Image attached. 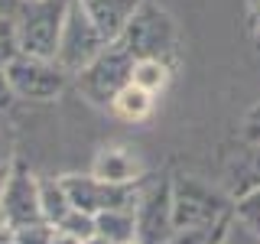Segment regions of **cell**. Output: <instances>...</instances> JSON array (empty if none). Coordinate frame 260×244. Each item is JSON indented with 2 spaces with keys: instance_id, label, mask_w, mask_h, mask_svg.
I'll return each mask as SVG.
<instances>
[{
  "instance_id": "obj_1",
  "label": "cell",
  "mask_w": 260,
  "mask_h": 244,
  "mask_svg": "<svg viewBox=\"0 0 260 244\" xmlns=\"http://www.w3.org/2000/svg\"><path fill=\"white\" fill-rule=\"evenodd\" d=\"M69 7L72 0H20V10L13 13L20 52L55 59Z\"/></svg>"
},
{
  "instance_id": "obj_2",
  "label": "cell",
  "mask_w": 260,
  "mask_h": 244,
  "mask_svg": "<svg viewBox=\"0 0 260 244\" xmlns=\"http://www.w3.org/2000/svg\"><path fill=\"white\" fill-rule=\"evenodd\" d=\"M134 65H137V59L127 52L124 43H108L104 52L98 55L88 69H81L75 75V85L91 104L111 108L114 98L134 81Z\"/></svg>"
},
{
  "instance_id": "obj_3",
  "label": "cell",
  "mask_w": 260,
  "mask_h": 244,
  "mask_svg": "<svg viewBox=\"0 0 260 244\" xmlns=\"http://www.w3.org/2000/svg\"><path fill=\"white\" fill-rule=\"evenodd\" d=\"M117 43L127 46V52L134 59H162L173 62L179 52V39H176V23L169 20L166 10H159L156 4H140V10L134 13V20L127 23L124 36Z\"/></svg>"
},
{
  "instance_id": "obj_4",
  "label": "cell",
  "mask_w": 260,
  "mask_h": 244,
  "mask_svg": "<svg viewBox=\"0 0 260 244\" xmlns=\"http://www.w3.org/2000/svg\"><path fill=\"white\" fill-rule=\"evenodd\" d=\"M176 228H215L228 218V199L195 176L173 179Z\"/></svg>"
},
{
  "instance_id": "obj_5",
  "label": "cell",
  "mask_w": 260,
  "mask_h": 244,
  "mask_svg": "<svg viewBox=\"0 0 260 244\" xmlns=\"http://www.w3.org/2000/svg\"><path fill=\"white\" fill-rule=\"evenodd\" d=\"M4 72L13 85V95L23 98V101H52L65 92V85L72 78L55 59H39V55H26V52L13 55Z\"/></svg>"
},
{
  "instance_id": "obj_6",
  "label": "cell",
  "mask_w": 260,
  "mask_h": 244,
  "mask_svg": "<svg viewBox=\"0 0 260 244\" xmlns=\"http://www.w3.org/2000/svg\"><path fill=\"white\" fill-rule=\"evenodd\" d=\"M104 46H108V39L101 36V29L94 26V20L88 16V10L78 4V0H72L69 16H65V26H62L55 62H59L69 75H78L81 69H88V65L104 52Z\"/></svg>"
},
{
  "instance_id": "obj_7",
  "label": "cell",
  "mask_w": 260,
  "mask_h": 244,
  "mask_svg": "<svg viewBox=\"0 0 260 244\" xmlns=\"http://www.w3.org/2000/svg\"><path fill=\"white\" fill-rule=\"evenodd\" d=\"M137 241L140 244H166L176 234L173 215V179H146L137 195Z\"/></svg>"
},
{
  "instance_id": "obj_8",
  "label": "cell",
  "mask_w": 260,
  "mask_h": 244,
  "mask_svg": "<svg viewBox=\"0 0 260 244\" xmlns=\"http://www.w3.org/2000/svg\"><path fill=\"white\" fill-rule=\"evenodd\" d=\"M65 192L72 199V208L101 215V211H134L140 186H114L98 176H62Z\"/></svg>"
},
{
  "instance_id": "obj_9",
  "label": "cell",
  "mask_w": 260,
  "mask_h": 244,
  "mask_svg": "<svg viewBox=\"0 0 260 244\" xmlns=\"http://www.w3.org/2000/svg\"><path fill=\"white\" fill-rule=\"evenodd\" d=\"M0 208H4L10 228L46 222L43 218V199H39V179L26 166H20V163H13L10 182H7L4 195H0Z\"/></svg>"
},
{
  "instance_id": "obj_10",
  "label": "cell",
  "mask_w": 260,
  "mask_h": 244,
  "mask_svg": "<svg viewBox=\"0 0 260 244\" xmlns=\"http://www.w3.org/2000/svg\"><path fill=\"white\" fill-rule=\"evenodd\" d=\"M91 176L104 179V182H114V186H137L143 179V163L137 160L134 150L111 143L98 150V157L91 163Z\"/></svg>"
},
{
  "instance_id": "obj_11",
  "label": "cell",
  "mask_w": 260,
  "mask_h": 244,
  "mask_svg": "<svg viewBox=\"0 0 260 244\" xmlns=\"http://www.w3.org/2000/svg\"><path fill=\"white\" fill-rule=\"evenodd\" d=\"M88 10V16L94 20V26L101 29V36L108 43H117L124 36L127 23L134 20V13L140 10L143 0H78Z\"/></svg>"
},
{
  "instance_id": "obj_12",
  "label": "cell",
  "mask_w": 260,
  "mask_h": 244,
  "mask_svg": "<svg viewBox=\"0 0 260 244\" xmlns=\"http://www.w3.org/2000/svg\"><path fill=\"white\" fill-rule=\"evenodd\" d=\"M224 189L234 202L241 195L260 189V143H247L244 150H238L231 157L224 169Z\"/></svg>"
},
{
  "instance_id": "obj_13",
  "label": "cell",
  "mask_w": 260,
  "mask_h": 244,
  "mask_svg": "<svg viewBox=\"0 0 260 244\" xmlns=\"http://www.w3.org/2000/svg\"><path fill=\"white\" fill-rule=\"evenodd\" d=\"M39 199H43V218L52 228L72 211V199L65 192L62 179H39Z\"/></svg>"
},
{
  "instance_id": "obj_14",
  "label": "cell",
  "mask_w": 260,
  "mask_h": 244,
  "mask_svg": "<svg viewBox=\"0 0 260 244\" xmlns=\"http://www.w3.org/2000/svg\"><path fill=\"white\" fill-rule=\"evenodd\" d=\"M98 218V234L108 238L111 244H127L137 241V218L134 211H101Z\"/></svg>"
},
{
  "instance_id": "obj_15",
  "label": "cell",
  "mask_w": 260,
  "mask_h": 244,
  "mask_svg": "<svg viewBox=\"0 0 260 244\" xmlns=\"http://www.w3.org/2000/svg\"><path fill=\"white\" fill-rule=\"evenodd\" d=\"M153 98H156V95L143 92L140 85H134V81H130L124 92L114 98L111 111L120 114V117H127V120H143V117H150V111H153Z\"/></svg>"
},
{
  "instance_id": "obj_16",
  "label": "cell",
  "mask_w": 260,
  "mask_h": 244,
  "mask_svg": "<svg viewBox=\"0 0 260 244\" xmlns=\"http://www.w3.org/2000/svg\"><path fill=\"white\" fill-rule=\"evenodd\" d=\"M134 85H140L143 92L159 95L169 85V62L162 59H137L134 65Z\"/></svg>"
},
{
  "instance_id": "obj_17",
  "label": "cell",
  "mask_w": 260,
  "mask_h": 244,
  "mask_svg": "<svg viewBox=\"0 0 260 244\" xmlns=\"http://www.w3.org/2000/svg\"><path fill=\"white\" fill-rule=\"evenodd\" d=\"M231 215L238 218V222L247 228L250 234H257V238H260V189L247 192V195H241V199L234 202Z\"/></svg>"
},
{
  "instance_id": "obj_18",
  "label": "cell",
  "mask_w": 260,
  "mask_h": 244,
  "mask_svg": "<svg viewBox=\"0 0 260 244\" xmlns=\"http://www.w3.org/2000/svg\"><path fill=\"white\" fill-rule=\"evenodd\" d=\"M55 228H62V231H69V234H75L78 241H88V238H94V234H98V218H94V215H88V211L72 208Z\"/></svg>"
},
{
  "instance_id": "obj_19",
  "label": "cell",
  "mask_w": 260,
  "mask_h": 244,
  "mask_svg": "<svg viewBox=\"0 0 260 244\" xmlns=\"http://www.w3.org/2000/svg\"><path fill=\"white\" fill-rule=\"evenodd\" d=\"M55 228L49 222H36V225H23L13 228V244H52Z\"/></svg>"
},
{
  "instance_id": "obj_20",
  "label": "cell",
  "mask_w": 260,
  "mask_h": 244,
  "mask_svg": "<svg viewBox=\"0 0 260 244\" xmlns=\"http://www.w3.org/2000/svg\"><path fill=\"white\" fill-rule=\"evenodd\" d=\"M20 55V43H16V23L10 16H0V69H7V62Z\"/></svg>"
},
{
  "instance_id": "obj_21",
  "label": "cell",
  "mask_w": 260,
  "mask_h": 244,
  "mask_svg": "<svg viewBox=\"0 0 260 244\" xmlns=\"http://www.w3.org/2000/svg\"><path fill=\"white\" fill-rule=\"evenodd\" d=\"M241 134H244V140H247V143H260V104H254V108L244 114Z\"/></svg>"
},
{
  "instance_id": "obj_22",
  "label": "cell",
  "mask_w": 260,
  "mask_h": 244,
  "mask_svg": "<svg viewBox=\"0 0 260 244\" xmlns=\"http://www.w3.org/2000/svg\"><path fill=\"white\" fill-rule=\"evenodd\" d=\"M13 101H16V95H13V85H10V78H7V72L0 69V111L13 108Z\"/></svg>"
},
{
  "instance_id": "obj_23",
  "label": "cell",
  "mask_w": 260,
  "mask_h": 244,
  "mask_svg": "<svg viewBox=\"0 0 260 244\" xmlns=\"http://www.w3.org/2000/svg\"><path fill=\"white\" fill-rule=\"evenodd\" d=\"M10 173H13V163L7 160V157H0V195H4L7 182H10Z\"/></svg>"
},
{
  "instance_id": "obj_24",
  "label": "cell",
  "mask_w": 260,
  "mask_h": 244,
  "mask_svg": "<svg viewBox=\"0 0 260 244\" xmlns=\"http://www.w3.org/2000/svg\"><path fill=\"white\" fill-rule=\"evenodd\" d=\"M52 244H85V241H78L75 234H69V231H62V228H55V234H52Z\"/></svg>"
},
{
  "instance_id": "obj_25",
  "label": "cell",
  "mask_w": 260,
  "mask_h": 244,
  "mask_svg": "<svg viewBox=\"0 0 260 244\" xmlns=\"http://www.w3.org/2000/svg\"><path fill=\"white\" fill-rule=\"evenodd\" d=\"M250 16H254V26L260 29V0H250Z\"/></svg>"
},
{
  "instance_id": "obj_26",
  "label": "cell",
  "mask_w": 260,
  "mask_h": 244,
  "mask_svg": "<svg viewBox=\"0 0 260 244\" xmlns=\"http://www.w3.org/2000/svg\"><path fill=\"white\" fill-rule=\"evenodd\" d=\"M0 244H13V228H7V231H0Z\"/></svg>"
},
{
  "instance_id": "obj_27",
  "label": "cell",
  "mask_w": 260,
  "mask_h": 244,
  "mask_svg": "<svg viewBox=\"0 0 260 244\" xmlns=\"http://www.w3.org/2000/svg\"><path fill=\"white\" fill-rule=\"evenodd\" d=\"M85 244H111V241H108V238H101V234H94V238H88Z\"/></svg>"
},
{
  "instance_id": "obj_28",
  "label": "cell",
  "mask_w": 260,
  "mask_h": 244,
  "mask_svg": "<svg viewBox=\"0 0 260 244\" xmlns=\"http://www.w3.org/2000/svg\"><path fill=\"white\" fill-rule=\"evenodd\" d=\"M7 228H10V225H7V215H4V208H0V231H7Z\"/></svg>"
},
{
  "instance_id": "obj_29",
  "label": "cell",
  "mask_w": 260,
  "mask_h": 244,
  "mask_svg": "<svg viewBox=\"0 0 260 244\" xmlns=\"http://www.w3.org/2000/svg\"><path fill=\"white\" fill-rule=\"evenodd\" d=\"M0 157H4V137H0Z\"/></svg>"
},
{
  "instance_id": "obj_30",
  "label": "cell",
  "mask_w": 260,
  "mask_h": 244,
  "mask_svg": "<svg viewBox=\"0 0 260 244\" xmlns=\"http://www.w3.org/2000/svg\"><path fill=\"white\" fill-rule=\"evenodd\" d=\"M127 244H140V241H127Z\"/></svg>"
}]
</instances>
